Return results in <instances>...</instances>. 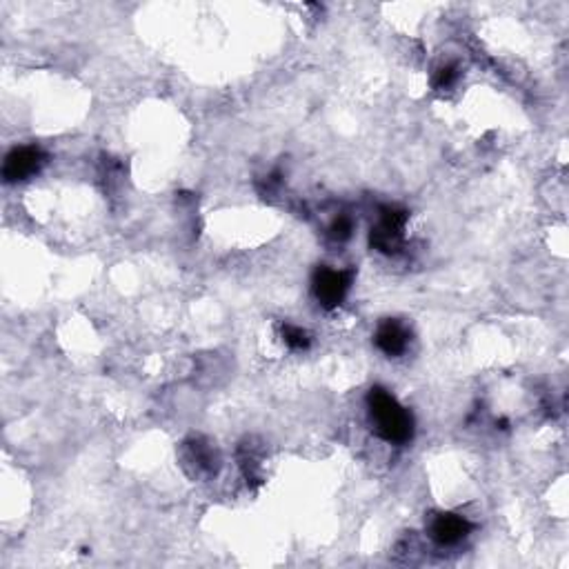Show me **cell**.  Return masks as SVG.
<instances>
[{"instance_id": "obj_7", "label": "cell", "mask_w": 569, "mask_h": 569, "mask_svg": "<svg viewBox=\"0 0 569 569\" xmlns=\"http://www.w3.org/2000/svg\"><path fill=\"white\" fill-rule=\"evenodd\" d=\"M189 452H192L194 461L198 462V467H203V470L207 471L219 470V454H216L214 447H211L210 443L196 438V441L189 443Z\"/></svg>"}, {"instance_id": "obj_10", "label": "cell", "mask_w": 569, "mask_h": 569, "mask_svg": "<svg viewBox=\"0 0 569 569\" xmlns=\"http://www.w3.org/2000/svg\"><path fill=\"white\" fill-rule=\"evenodd\" d=\"M456 78H458L456 65H443V67H438L436 73H434V87H436V90H447V87L454 85Z\"/></svg>"}, {"instance_id": "obj_9", "label": "cell", "mask_w": 569, "mask_h": 569, "mask_svg": "<svg viewBox=\"0 0 569 569\" xmlns=\"http://www.w3.org/2000/svg\"><path fill=\"white\" fill-rule=\"evenodd\" d=\"M351 231H354V220H351L349 216H339V219L330 225V238L336 240V243H345L351 236Z\"/></svg>"}, {"instance_id": "obj_2", "label": "cell", "mask_w": 569, "mask_h": 569, "mask_svg": "<svg viewBox=\"0 0 569 569\" xmlns=\"http://www.w3.org/2000/svg\"><path fill=\"white\" fill-rule=\"evenodd\" d=\"M407 219H410V214L405 210H401V207H381L378 225L372 228V234H369L372 247L381 254H399L402 249V243H405Z\"/></svg>"}, {"instance_id": "obj_6", "label": "cell", "mask_w": 569, "mask_h": 569, "mask_svg": "<svg viewBox=\"0 0 569 569\" xmlns=\"http://www.w3.org/2000/svg\"><path fill=\"white\" fill-rule=\"evenodd\" d=\"M407 342H410V332L407 327L399 321H383L376 330V345L383 354L387 356H401L407 349Z\"/></svg>"}, {"instance_id": "obj_5", "label": "cell", "mask_w": 569, "mask_h": 569, "mask_svg": "<svg viewBox=\"0 0 569 569\" xmlns=\"http://www.w3.org/2000/svg\"><path fill=\"white\" fill-rule=\"evenodd\" d=\"M470 531V521L458 516V513H438V516H434L432 525H429V536H432L438 545L461 543Z\"/></svg>"}, {"instance_id": "obj_1", "label": "cell", "mask_w": 569, "mask_h": 569, "mask_svg": "<svg viewBox=\"0 0 569 569\" xmlns=\"http://www.w3.org/2000/svg\"><path fill=\"white\" fill-rule=\"evenodd\" d=\"M369 418L378 438L394 445H405L414 436V418L394 396L383 387H372L367 394Z\"/></svg>"}, {"instance_id": "obj_4", "label": "cell", "mask_w": 569, "mask_h": 569, "mask_svg": "<svg viewBox=\"0 0 569 569\" xmlns=\"http://www.w3.org/2000/svg\"><path fill=\"white\" fill-rule=\"evenodd\" d=\"M45 165V154L39 147H16L7 154L3 165V176L7 183H18L39 174Z\"/></svg>"}, {"instance_id": "obj_8", "label": "cell", "mask_w": 569, "mask_h": 569, "mask_svg": "<svg viewBox=\"0 0 569 569\" xmlns=\"http://www.w3.org/2000/svg\"><path fill=\"white\" fill-rule=\"evenodd\" d=\"M283 341L291 347V349H296V351H303V349H307L309 345H312V339H309L307 332L300 330V327H296V325L283 327Z\"/></svg>"}, {"instance_id": "obj_3", "label": "cell", "mask_w": 569, "mask_h": 569, "mask_svg": "<svg viewBox=\"0 0 569 569\" xmlns=\"http://www.w3.org/2000/svg\"><path fill=\"white\" fill-rule=\"evenodd\" d=\"M351 285V274L349 272L341 270H330V267H318L314 272L312 279V291L314 298L318 300V305L325 309H336L345 300L347 291Z\"/></svg>"}]
</instances>
